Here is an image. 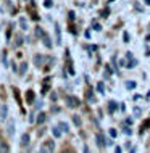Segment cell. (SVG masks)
<instances>
[{"mask_svg": "<svg viewBox=\"0 0 150 153\" xmlns=\"http://www.w3.org/2000/svg\"><path fill=\"white\" fill-rule=\"evenodd\" d=\"M55 150V143H53V140H47V142H44L42 145L39 148V153H53Z\"/></svg>", "mask_w": 150, "mask_h": 153, "instance_id": "6da1fadb", "label": "cell"}, {"mask_svg": "<svg viewBox=\"0 0 150 153\" xmlns=\"http://www.w3.org/2000/svg\"><path fill=\"white\" fill-rule=\"evenodd\" d=\"M36 32H37V36H42V40H44V45H45V47H47V48H50V47H52V42H50V37H49V34H47V32H45V31H42V29H40V27H37V29H36Z\"/></svg>", "mask_w": 150, "mask_h": 153, "instance_id": "7a4b0ae2", "label": "cell"}, {"mask_svg": "<svg viewBox=\"0 0 150 153\" xmlns=\"http://www.w3.org/2000/svg\"><path fill=\"white\" fill-rule=\"evenodd\" d=\"M15 129H16V124H15V119H10L7 124V134L10 135V137H13L15 135Z\"/></svg>", "mask_w": 150, "mask_h": 153, "instance_id": "3957f363", "label": "cell"}, {"mask_svg": "<svg viewBox=\"0 0 150 153\" xmlns=\"http://www.w3.org/2000/svg\"><path fill=\"white\" fill-rule=\"evenodd\" d=\"M66 105H68L69 108H76V106H79V100H78L76 97L68 95V97H66Z\"/></svg>", "mask_w": 150, "mask_h": 153, "instance_id": "277c9868", "label": "cell"}, {"mask_svg": "<svg viewBox=\"0 0 150 153\" xmlns=\"http://www.w3.org/2000/svg\"><path fill=\"white\" fill-rule=\"evenodd\" d=\"M8 116V106L5 103H2V106H0V119H7Z\"/></svg>", "mask_w": 150, "mask_h": 153, "instance_id": "5b68a950", "label": "cell"}, {"mask_svg": "<svg viewBox=\"0 0 150 153\" xmlns=\"http://www.w3.org/2000/svg\"><path fill=\"white\" fill-rule=\"evenodd\" d=\"M0 153H10V147H8L7 142L0 140Z\"/></svg>", "mask_w": 150, "mask_h": 153, "instance_id": "8992f818", "label": "cell"}, {"mask_svg": "<svg viewBox=\"0 0 150 153\" xmlns=\"http://www.w3.org/2000/svg\"><path fill=\"white\" fill-rule=\"evenodd\" d=\"M55 34H57V44H61V32H60L58 23H55Z\"/></svg>", "mask_w": 150, "mask_h": 153, "instance_id": "52a82bcc", "label": "cell"}, {"mask_svg": "<svg viewBox=\"0 0 150 153\" xmlns=\"http://www.w3.org/2000/svg\"><path fill=\"white\" fill-rule=\"evenodd\" d=\"M61 132H63V131L60 129V126H57V127H53V129H52V134L55 135L57 139H58V137H61Z\"/></svg>", "mask_w": 150, "mask_h": 153, "instance_id": "ba28073f", "label": "cell"}, {"mask_svg": "<svg viewBox=\"0 0 150 153\" xmlns=\"http://www.w3.org/2000/svg\"><path fill=\"white\" fill-rule=\"evenodd\" d=\"M116 108H118V103H116V102H110V103H108V111H110V113H113Z\"/></svg>", "mask_w": 150, "mask_h": 153, "instance_id": "9c48e42d", "label": "cell"}, {"mask_svg": "<svg viewBox=\"0 0 150 153\" xmlns=\"http://www.w3.org/2000/svg\"><path fill=\"white\" fill-rule=\"evenodd\" d=\"M19 24H21V29H23V31H28V23H26V18H19Z\"/></svg>", "mask_w": 150, "mask_h": 153, "instance_id": "30bf717a", "label": "cell"}, {"mask_svg": "<svg viewBox=\"0 0 150 153\" xmlns=\"http://www.w3.org/2000/svg\"><path fill=\"white\" fill-rule=\"evenodd\" d=\"M29 143V135L28 134H23L21 135V145H28Z\"/></svg>", "mask_w": 150, "mask_h": 153, "instance_id": "8fae6325", "label": "cell"}, {"mask_svg": "<svg viewBox=\"0 0 150 153\" xmlns=\"http://www.w3.org/2000/svg\"><path fill=\"white\" fill-rule=\"evenodd\" d=\"M58 126H60V129L63 131V132H68V131H69V126H68L66 123H63V121H61L60 124H58Z\"/></svg>", "mask_w": 150, "mask_h": 153, "instance_id": "7c38bea8", "label": "cell"}, {"mask_svg": "<svg viewBox=\"0 0 150 153\" xmlns=\"http://www.w3.org/2000/svg\"><path fill=\"white\" fill-rule=\"evenodd\" d=\"M97 90L100 94H105V84H103V82H99V84H97Z\"/></svg>", "mask_w": 150, "mask_h": 153, "instance_id": "4fadbf2b", "label": "cell"}, {"mask_svg": "<svg viewBox=\"0 0 150 153\" xmlns=\"http://www.w3.org/2000/svg\"><path fill=\"white\" fill-rule=\"evenodd\" d=\"M34 61H36V65H37V66H40V65L44 63V56H39V55H37L36 58H34Z\"/></svg>", "mask_w": 150, "mask_h": 153, "instance_id": "5bb4252c", "label": "cell"}, {"mask_svg": "<svg viewBox=\"0 0 150 153\" xmlns=\"http://www.w3.org/2000/svg\"><path fill=\"white\" fill-rule=\"evenodd\" d=\"M44 121H45V113H40L39 116H37V123H39V124H42Z\"/></svg>", "mask_w": 150, "mask_h": 153, "instance_id": "9a60e30c", "label": "cell"}, {"mask_svg": "<svg viewBox=\"0 0 150 153\" xmlns=\"http://www.w3.org/2000/svg\"><path fill=\"white\" fill-rule=\"evenodd\" d=\"M26 69H28V63H23V65H21V68H19V74L23 76V74L26 73Z\"/></svg>", "mask_w": 150, "mask_h": 153, "instance_id": "2e32d148", "label": "cell"}, {"mask_svg": "<svg viewBox=\"0 0 150 153\" xmlns=\"http://www.w3.org/2000/svg\"><path fill=\"white\" fill-rule=\"evenodd\" d=\"M136 65H137V61L132 58V60H129V63H128V66L126 68H136Z\"/></svg>", "mask_w": 150, "mask_h": 153, "instance_id": "e0dca14e", "label": "cell"}, {"mask_svg": "<svg viewBox=\"0 0 150 153\" xmlns=\"http://www.w3.org/2000/svg\"><path fill=\"white\" fill-rule=\"evenodd\" d=\"M136 87V82L134 81H128L126 82V89H134Z\"/></svg>", "mask_w": 150, "mask_h": 153, "instance_id": "ac0fdd59", "label": "cell"}, {"mask_svg": "<svg viewBox=\"0 0 150 153\" xmlns=\"http://www.w3.org/2000/svg\"><path fill=\"white\" fill-rule=\"evenodd\" d=\"M73 123L76 124V126H81V119H79L78 114H74V116H73Z\"/></svg>", "mask_w": 150, "mask_h": 153, "instance_id": "d6986e66", "label": "cell"}, {"mask_svg": "<svg viewBox=\"0 0 150 153\" xmlns=\"http://www.w3.org/2000/svg\"><path fill=\"white\" fill-rule=\"evenodd\" d=\"M94 31H102V26L99 23H94Z\"/></svg>", "mask_w": 150, "mask_h": 153, "instance_id": "ffe728a7", "label": "cell"}, {"mask_svg": "<svg viewBox=\"0 0 150 153\" xmlns=\"http://www.w3.org/2000/svg\"><path fill=\"white\" fill-rule=\"evenodd\" d=\"M124 134H126V135H131V134H132L131 127H124Z\"/></svg>", "mask_w": 150, "mask_h": 153, "instance_id": "44dd1931", "label": "cell"}, {"mask_svg": "<svg viewBox=\"0 0 150 153\" xmlns=\"http://www.w3.org/2000/svg\"><path fill=\"white\" fill-rule=\"evenodd\" d=\"M126 58H128V60H132V58H134V55H132V52H126Z\"/></svg>", "mask_w": 150, "mask_h": 153, "instance_id": "7402d4cb", "label": "cell"}, {"mask_svg": "<svg viewBox=\"0 0 150 153\" xmlns=\"http://www.w3.org/2000/svg\"><path fill=\"white\" fill-rule=\"evenodd\" d=\"M116 134H118V132H116V129H110V135H111V137H116Z\"/></svg>", "mask_w": 150, "mask_h": 153, "instance_id": "603a6c76", "label": "cell"}, {"mask_svg": "<svg viewBox=\"0 0 150 153\" xmlns=\"http://www.w3.org/2000/svg\"><path fill=\"white\" fill-rule=\"evenodd\" d=\"M123 39H124V42H129V34H128V32H124V34H123Z\"/></svg>", "mask_w": 150, "mask_h": 153, "instance_id": "cb8c5ba5", "label": "cell"}, {"mask_svg": "<svg viewBox=\"0 0 150 153\" xmlns=\"http://www.w3.org/2000/svg\"><path fill=\"white\" fill-rule=\"evenodd\" d=\"M36 121V118H34V113H31L29 114V123H34Z\"/></svg>", "mask_w": 150, "mask_h": 153, "instance_id": "d4e9b609", "label": "cell"}, {"mask_svg": "<svg viewBox=\"0 0 150 153\" xmlns=\"http://www.w3.org/2000/svg\"><path fill=\"white\" fill-rule=\"evenodd\" d=\"M26 98H29V100H32V98H34V95H32V92H31V90H29V94L26 95Z\"/></svg>", "mask_w": 150, "mask_h": 153, "instance_id": "484cf974", "label": "cell"}, {"mask_svg": "<svg viewBox=\"0 0 150 153\" xmlns=\"http://www.w3.org/2000/svg\"><path fill=\"white\" fill-rule=\"evenodd\" d=\"M102 16H103V18H107V16H108V10H103L102 11Z\"/></svg>", "mask_w": 150, "mask_h": 153, "instance_id": "4316f807", "label": "cell"}, {"mask_svg": "<svg viewBox=\"0 0 150 153\" xmlns=\"http://www.w3.org/2000/svg\"><path fill=\"white\" fill-rule=\"evenodd\" d=\"M134 114H136V116H139V114H140V110H139V108H134Z\"/></svg>", "mask_w": 150, "mask_h": 153, "instance_id": "83f0119b", "label": "cell"}, {"mask_svg": "<svg viewBox=\"0 0 150 153\" xmlns=\"http://www.w3.org/2000/svg\"><path fill=\"white\" fill-rule=\"evenodd\" d=\"M82 153H89V147L84 145V148H82Z\"/></svg>", "mask_w": 150, "mask_h": 153, "instance_id": "f1b7e54d", "label": "cell"}, {"mask_svg": "<svg viewBox=\"0 0 150 153\" xmlns=\"http://www.w3.org/2000/svg\"><path fill=\"white\" fill-rule=\"evenodd\" d=\"M115 153H121V148H119V147H116V148H115Z\"/></svg>", "mask_w": 150, "mask_h": 153, "instance_id": "f546056e", "label": "cell"}, {"mask_svg": "<svg viewBox=\"0 0 150 153\" xmlns=\"http://www.w3.org/2000/svg\"><path fill=\"white\" fill-rule=\"evenodd\" d=\"M144 2H145V3H147V5H150V0H144Z\"/></svg>", "mask_w": 150, "mask_h": 153, "instance_id": "4dcf8cb0", "label": "cell"}, {"mask_svg": "<svg viewBox=\"0 0 150 153\" xmlns=\"http://www.w3.org/2000/svg\"><path fill=\"white\" fill-rule=\"evenodd\" d=\"M0 140H2V134H0Z\"/></svg>", "mask_w": 150, "mask_h": 153, "instance_id": "1f68e13d", "label": "cell"}, {"mask_svg": "<svg viewBox=\"0 0 150 153\" xmlns=\"http://www.w3.org/2000/svg\"><path fill=\"white\" fill-rule=\"evenodd\" d=\"M63 153H69V152H63Z\"/></svg>", "mask_w": 150, "mask_h": 153, "instance_id": "d6a6232c", "label": "cell"}]
</instances>
